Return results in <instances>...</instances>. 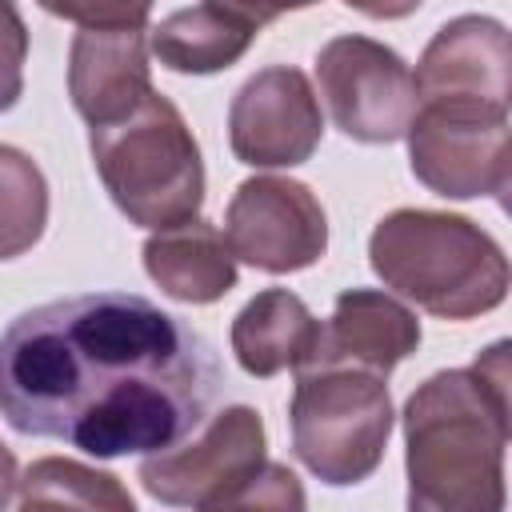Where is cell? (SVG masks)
<instances>
[{"label":"cell","mask_w":512,"mask_h":512,"mask_svg":"<svg viewBox=\"0 0 512 512\" xmlns=\"http://www.w3.org/2000/svg\"><path fill=\"white\" fill-rule=\"evenodd\" d=\"M88 148L108 200L136 228H172L200 216L204 160L184 112L156 88L120 120L88 128Z\"/></svg>","instance_id":"4"},{"label":"cell","mask_w":512,"mask_h":512,"mask_svg":"<svg viewBox=\"0 0 512 512\" xmlns=\"http://www.w3.org/2000/svg\"><path fill=\"white\" fill-rule=\"evenodd\" d=\"M260 36L256 24L216 8V4H192V8H180L172 16H164L152 36H148V48L152 56L168 68V72H180V76H212V72H224L232 68L248 48L252 40Z\"/></svg>","instance_id":"16"},{"label":"cell","mask_w":512,"mask_h":512,"mask_svg":"<svg viewBox=\"0 0 512 512\" xmlns=\"http://www.w3.org/2000/svg\"><path fill=\"white\" fill-rule=\"evenodd\" d=\"M228 340H232L236 364L248 376L268 380L288 368L296 372L300 364L312 360L316 340H320V320L296 292L264 288L236 312Z\"/></svg>","instance_id":"15"},{"label":"cell","mask_w":512,"mask_h":512,"mask_svg":"<svg viewBox=\"0 0 512 512\" xmlns=\"http://www.w3.org/2000/svg\"><path fill=\"white\" fill-rule=\"evenodd\" d=\"M204 4H216V8L240 16V20L256 24V28H264V24L280 20L284 12H300V8H312L320 0H204Z\"/></svg>","instance_id":"21"},{"label":"cell","mask_w":512,"mask_h":512,"mask_svg":"<svg viewBox=\"0 0 512 512\" xmlns=\"http://www.w3.org/2000/svg\"><path fill=\"white\" fill-rule=\"evenodd\" d=\"M412 176L444 200H504L512 188L508 112L468 104H420L408 132Z\"/></svg>","instance_id":"7"},{"label":"cell","mask_w":512,"mask_h":512,"mask_svg":"<svg viewBox=\"0 0 512 512\" xmlns=\"http://www.w3.org/2000/svg\"><path fill=\"white\" fill-rule=\"evenodd\" d=\"M316 84L332 124L356 144L404 140L420 108L408 60L360 32L332 36L316 52Z\"/></svg>","instance_id":"8"},{"label":"cell","mask_w":512,"mask_h":512,"mask_svg":"<svg viewBox=\"0 0 512 512\" xmlns=\"http://www.w3.org/2000/svg\"><path fill=\"white\" fill-rule=\"evenodd\" d=\"M24 60H28V24L16 0H0V112L16 108L24 92Z\"/></svg>","instance_id":"20"},{"label":"cell","mask_w":512,"mask_h":512,"mask_svg":"<svg viewBox=\"0 0 512 512\" xmlns=\"http://www.w3.org/2000/svg\"><path fill=\"white\" fill-rule=\"evenodd\" d=\"M380 284L436 320H476L508 296V256L492 232L460 212L396 208L368 236Z\"/></svg>","instance_id":"3"},{"label":"cell","mask_w":512,"mask_h":512,"mask_svg":"<svg viewBox=\"0 0 512 512\" xmlns=\"http://www.w3.org/2000/svg\"><path fill=\"white\" fill-rule=\"evenodd\" d=\"M324 140V112L312 80L292 64L248 76L228 104V144L248 168H296Z\"/></svg>","instance_id":"10"},{"label":"cell","mask_w":512,"mask_h":512,"mask_svg":"<svg viewBox=\"0 0 512 512\" xmlns=\"http://www.w3.org/2000/svg\"><path fill=\"white\" fill-rule=\"evenodd\" d=\"M220 384L216 348L136 292L48 300L0 332L4 424L96 460L180 444L204 424Z\"/></svg>","instance_id":"1"},{"label":"cell","mask_w":512,"mask_h":512,"mask_svg":"<svg viewBox=\"0 0 512 512\" xmlns=\"http://www.w3.org/2000/svg\"><path fill=\"white\" fill-rule=\"evenodd\" d=\"M152 92L144 28H80L68 48L72 108L96 124H112Z\"/></svg>","instance_id":"13"},{"label":"cell","mask_w":512,"mask_h":512,"mask_svg":"<svg viewBox=\"0 0 512 512\" xmlns=\"http://www.w3.org/2000/svg\"><path fill=\"white\" fill-rule=\"evenodd\" d=\"M16 488H20V468H16L12 448L0 440V508H8L16 500Z\"/></svg>","instance_id":"23"},{"label":"cell","mask_w":512,"mask_h":512,"mask_svg":"<svg viewBox=\"0 0 512 512\" xmlns=\"http://www.w3.org/2000/svg\"><path fill=\"white\" fill-rule=\"evenodd\" d=\"M352 12H360V16H368V20H404V16H412L424 0H344Z\"/></svg>","instance_id":"22"},{"label":"cell","mask_w":512,"mask_h":512,"mask_svg":"<svg viewBox=\"0 0 512 512\" xmlns=\"http://www.w3.org/2000/svg\"><path fill=\"white\" fill-rule=\"evenodd\" d=\"M48 16L80 28H144L152 0H36Z\"/></svg>","instance_id":"19"},{"label":"cell","mask_w":512,"mask_h":512,"mask_svg":"<svg viewBox=\"0 0 512 512\" xmlns=\"http://www.w3.org/2000/svg\"><path fill=\"white\" fill-rule=\"evenodd\" d=\"M224 240L236 260L268 276H288L328 252V216L308 184L292 176H252L228 200Z\"/></svg>","instance_id":"9"},{"label":"cell","mask_w":512,"mask_h":512,"mask_svg":"<svg viewBox=\"0 0 512 512\" xmlns=\"http://www.w3.org/2000/svg\"><path fill=\"white\" fill-rule=\"evenodd\" d=\"M48 228V180L40 164L12 144H0V260H16Z\"/></svg>","instance_id":"18"},{"label":"cell","mask_w":512,"mask_h":512,"mask_svg":"<svg viewBox=\"0 0 512 512\" xmlns=\"http://www.w3.org/2000/svg\"><path fill=\"white\" fill-rule=\"evenodd\" d=\"M396 412L388 376L352 364H304L288 400L296 460L332 488L364 484L388 448Z\"/></svg>","instance_id":"5"},{"label":"cell","mask_w":512,"mask_h":512,"mask_svg":"<svg viewBox=\"0 0 512 512\" xmlns=\"http://www.w3.org/2000/svg\"><path fill=\"white\" fill-rule=\"evenodd\" d=\"M416 348L420 320L400 296L380 288H344L332 304V316L320 324V340L308 364H352L388 376Z\"/></svg>","instance_id":"12"},{"label":"cell","mask_w":512,"mask_h":512,"mask_svg":"<svg viewBox=\"0 0 512 512\" xmlns=\"http://www.w3.org/2000/svg\"><path fill=\"white\" fill-rule=\"evenodd\" d=\"M512 412L508 340L468 368L432 372L404 404V472L412 512H500Z\"/></svg>","instance_id":"2"},{"label":"cell","mask_w":512,"mask_h":512,"mask_svg":"<svg viewBox=\"0 0 512 512\" xmlns=\"http://www.w3.org/2000/svg\"><path fill=\"white\" fill-rule=\"evenodd\" d=\"M420 104H468L508 112L512 96V44L496 16H456L436 28L412 72Z\"/></svg>","instance_id":"11"},{"label":"cell","mask_w":512,"mask_h":512,"mask_svg":"<svg viewBox=\"0 0 512 512\" xmlns=\"http://www.w3.org/2000/svg\"><path fill=\"white\" fill-rule=\"evenodd\" d=\"M148 280L180 304H216L236 288V256L224 232L212 220H184L172 228H156L144 248Z\"/></svg>","instance_id":"14"},{"label":"cell","mask_w":512,"mask_h":512,"mask_svg":"<svg viewBox=\"0 0 512 512\" xmlns=\"http://www.w3.org/2000/svg\"><path fill=\"white\" fill-rule=\"evenodd\" d=\"M24 508H84V512H132V492L104 468L68 460V456H40L20 472L16 488Z\"/></svg>","instance_id":"17"},{"label":"cell","mask_w":512,"mask_h":512,"mask_svg":"<svg viewBox=\"0 0 512 512\" xmlns=\"http://www.w3.org/2000/svg\"><path fill=\"white\" fill-rule=\"evenodd\" d=\"M268 464V432L256 408L228 404L208 412L196 432L136 468L144 492L168 508H244L248 488Z\"/></svg>","instance_id":"6"}]
</instances>
